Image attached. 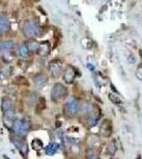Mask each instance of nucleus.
I'll use <instances>...</instances> for the list:
<instances>
[{
  "instance_id": "1",
  "label": "nucleus",
  "mask_w": 142,
  "mask_h": 159,
  "mask_svg": "<svg viewBox=\"0 0 142 159\" xmlns=\"http://www.w3.org/2000/svg\"><path fill=\"white\" fill-rule=\"evenodd\" d=\"M13 129H14V132L16 133L17 136L24 137L29 132V124L24 119L16 120V121L13 123Z\"/></svg>"
},
{
  "instance_id": "2",
  "label": "nucleus",
  "mask_w": 142,
  "mask_h": 159,
  "mask_svg": "<svg viewBox=\"0 0 142 159\" xmlns=\"http://www.w3.org/2000/svg\"><path fill=\"white\" fill-rule=\"evenodd\" d=\"M67 96V88L63 84L56 83L53 86L52 91H51V98L53 101H59Z\"/></svg>"
},
{
  "instance_id": "3",
  "label": "nucleus",
  "mask_w": 142,
  "mask_h": 159,
  "mask_svg": "<svg viewBox=\"0 0 142 159\" xmlns=\"http://www.w3.org/2000/svg\"><path fill=\"white\" fill-rule=\"evenodd\" d=\"M22 32L27 37H34L38 34V27L32 21H25L22 25Z\"/></svg>"
},
{
  "instance_id": "4",
  "label": "nucleus",
  "mask_w": 142,
  "mask_h": 159,
  "mask_svg": "<svg viewBox=\"0 0 142 159\" xmlns=\"http://www.w3.org/2000/svg\"><path fill=\"white\" fill-rule=\"evenodd\" d=\"M79 110V103L76 99H69L65 104V112L68 116H74Z\"/></svg>"
},
{
  "instance_id": "5",
  "label": "nucleus",
  "mask_w": 142,
  "mask_h": 159,
  "mask_svg": "<svg viewBox=\"0 0 142 159\" xmlns=\"http://www.w3.org/2000/svg\"><path fill=\"white\" fill-rule=\"evenodd\" d=\"M63 78L65 80L66 83H72L73 82L74 78H76V71H74V69L71 66H68L66 68L65 72L63 74Z\"/></svg>"
},
{
  "instance_id": "6",
  "label": "nucleus",
  "mask_w": 142,
  "mask_h": 159,
  "mask_svg": "<svg viewBox=\"0 0 142 159\" xmlns=\"http://www.w3.org/2000/svg\"><path fill=\"white\" fill-rule=\"evenodd\" d=\"M50 71L52 75L57 76L62 71V63L58 60H54L50 63Z\"/></svg>"
},
{
  "instance_id": "7",
  "label": "nucleus",
  "mask_w": 142,
  "mask_h": 159,
  "mask_svg": "<svg viewBox=\"0 0 142 159\" xmlns=\"http://www.w3.org/2000/svg\"><path fill=\"white\" fill-rule=\"evenodd\" d=\"M10 27H11L10 20L4 16H0V35L7 32L10 30Z\"/></svg>"
},
{
  "instance_id": "8",
  "label": "nucleus",
  "mask_w": 142,
  "mask_h": 159,
  "mask_svg": "<svg viewBox=\"0 0 142 159\" xmlns=\"http://www.w3.org/2000/svg\"><path fill=\"white\" fill-rule=\"evenodd\" d=\"M112 124H110V121H108V120H105L104 122H103V124L101 125V134L103 136H109L112 134Z\"/></svg>"
},
{
  "instance_id": "9",
  "label": "nucleus",
  "mask_w": 142,
  "mask_h": 159,
  "mask_svg": "<svg viewBox=\"0 0 142 159\" xmlns=\"http://www.w3.org/2000/svg\"><path fill=\"white\" fill-rule=\"evenodd\" d=\"M47 80H48L47 75L40 73V74H37V75L33 79V82H34V84L36 86H44L47 83Z\"/></svg>"
},
{
  "instance_id": "10",
  "label": "nucleus",
  "mask_w": 142,
  "mask_h": 159,
  "mask_svg": "<svg viewBox=\"0 0 142 159\" xmlns=\"http://www.w3.org/2000/svg\"><path fill=\"white\" fill-rule=\"evenodd\" d=\"M116 152H117V143H116L115 140L110 141L109 144L107 145V148H106V153L108 155H115Z\"/></svg>"
},
{
  "instance_id": "11",
  "label": "nucleus",
  "mask_w": 142,
  "mask_h": 159,
  "mask_svg": "<svg viewBox=\"0 0 142 159\" xmlns=\"http://www.w3.org/2000/svg\"><path fill=\"white\" fill-rule=\"evenodd\" d=\"M1 108L4 112H9V111H11V110H13L14 105H13L12 102L9 101V100H4V101H2Z\"/></svg>"
},
{
  "instance_id": "12",
  "label": "nucleus",
  "mask_w": 142,
  "mask_h": 159,
  "mask_svg": "<svg viewBox=\"0 0 142 159\" xmlns=\"http://www.w3.org/2000/svg\"><path fill=\"white\" fill-rule=\"evenodd\" d=\"M45 150H46V153H47L48 155H53V154L56 153V151L58 150V144L57 143H54V142L50 143V144H49Z\"/></svg>"
},
{
  "instance_id": "13",
  "label": "nucleus",
  "mask_w": 142,
  "mask_h": 159,
  "mask_svg": "<svg viewBox=\"0 0 142 159\" xmlns=\"http://www.w3.org/2000/svg\"><path fill=\"white\" fill-rule=\"evenodd\" d=\"M28 53H29V48L25 45H20L19 47H18V55H19L20 57H27Z\"/></svg>"
},
{
  "instance_id": "14",
  "label": "nucleus",
  "mask_w": 142,
  "mask_h": 159,
  "mask_svg": "<svg viewBox=\"0 0 142 159\" xmlns=\"http://www.w3.org/2000/svg\"><path fill=\"white\" fill-rule=\"evenodd\" d=\"M38 51H39V53L42 55L47 54V53L49 52V43H42V45L39 46V48H38Z\"/></svg>"
},
{
  "instance_id": "15",
  "label": "nucleus",
  "mask_w": 142,
  "mask_h": 159,
  "mask_svg": "<svg viewBox=\"0 0 142 159\" xmlns=\"http://www.w3.org/2000/svg\"><path fill=\"white\" fill-rule=\"evenodd\" d=\"M14 42H12V40H6V42L2 43V47H3V49H11V48L14 47Z\"/></svg>"
},
{
  "instance_id": "16",
  "label": "nucleus",
  "mask_w": 142,
  "mask_h": 159,
  "mask_svg": "<svg viewBox=\"0 0 142 159\" xmlns=\"http://www.w3.org/2000/svg\"><path fill=\"white\" fill-rule=\"evenodd\" d=\"M28 46H29V50H37L39 48V46H38V43L36 42H30L28 43Z\"/></svg>"
},
{
  "instance_id": "17",
  "label": "nucleus",
  "mask_w": 142,
  "mask_h": 159,
  "mask_svg": "<svg viewBox=\"0 0 142 159\" xmlns=\"http://www.w3.org/2000/svg\"><path fill=\"white\" fill-rule=\"evenodd\" d=\"M97 122H98V117H97V116L92 117L91 119L89 120V124L91 125V126H94V125L97 124Z\"/></svg>"
},
{
  "instance_id": "18",
  "label": "nucleus",
  "mask_w": 142,
  "mask_h": 159,
  "mask_svg": "<svg viewBox=\"0 0 142 159\" xmlns=\"http://www.w3.org/2000/svg\"><path fill=\"white\" fill-rule=\"evenodd\" d=\"M128 61H130V63H135V61H136L135 56H134L133 54H131L130 57H128Z\"/></svg>"
},
{
  "instance_id": "19",
  "label": "nucleus",
  "mask_w": 142,
  "mask_h": 159,
  "mask_svg": "<svg viewBox=\"0 0 142 159\" xmlns=\"http://www.w3.org/2000/svg\"><path fill=\"white\" fill-rule=\"evenodd\" d=\"M3 49V47H2V43H0V51Z\"/></svg>"
}]
</instances>
